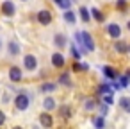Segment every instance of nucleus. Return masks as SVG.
Masks as SVG:
<instances>
[{"instance_id": "obj_17", "label": "nucleus", "mask_w": 130, "mask_h": 129, "mask_svg": "<svg viewBox=\"0 0 130 129\" xmlns=\"http://www.w3.org/2000/svg\"><path fill=\"white\" fill-rule=\"evenodd\" d=\"M43 106H45V109H46V111H50V109H54V108H55V102H54V99H52V97H46V100L43 102Z\"/></svg>"}, {"instance_id": "obj_24", "label": "nucleus", "mask_w": 130, "mask_h": 129, "mask_svg": "<svg viewBox=\"0 0 130 129\" xmlns=\"http://www.w3.org/2000/svg\"><path fill=\"white\" fill-rule=\"evenodd\" d=\"M73 70L78 72V70H87V65H80V63H73Z\"/></svg>"}, {"instance_id": "obj_18", "label": "nucleus", "mask_w": 130, "mask_h": 129, "mask_svg": "<svg viewBox=\"0 0 130 129\" xmlns=\"http://www.w3.org/2000/svg\"><path fill=\"white\" fill-rule=\"evenodd\" d=\"M59 111H61V115H62L64 118H70V116H71V108H70V106H61Z\"/></svg>"}, {"instance_id": "obj_20", "label": "nucleus", "mask_w": 130, "mask_h": 129, "mask_svg": "<svg viewBox=\"0 0 130 129\" xmlns=\"http://www.w3.org/2000/svg\"><path fill=\"white\" fill-rule=\"evenodd\" d=\"M80 18H82L84 22H89V18H91V15H89V11H87L86 7H80Z\"/></svg>"}, {"instance_id": "obj_10", "label": "nucleus", "mask_w": 130, "mask_h": 129, "mask_svg": "<svg viewBox=\"0 0 130 129\" xmlns=\"http://www.w3.org/2000/svg\"><path fill=\"white\" fill-rule=\"evenodd\" d=\"M39 122H41V125L43 127H52V116L48 115V113H45V115H41V118H39Z\"/></svg>"}, {"instance_id": "obj_22", "label": "nucleus", "mask_w": 130, "mask_h": 129, "mask_svg": "<svg viewBox=\"0 0 130 129\" xmlns=\"http://www.w3.org/2000/svg\"><path fill=\"white\" fill-rule=\"evenodd\" d=\"M55 88H57V86H55L54 83H45V84L41 86V90H43V91H54Z\"/></svg>"}, {"instance_id": "obj_19", "label": "nucleus", "mask_w": 130, "mask_h": 129, "mask_svg": "<svg viewBox=\"0 0 130 129\" xmlns=\"http://www.w3.org/2000/svg\"><path fill=\"white\" fill-rule=\"evenodd\" d=\"M55 4H57V6H61L62 9H70L71 0H55Z\"/></svg>"}, {"instance_id": "obj_1", "label": "nucleus", "mask_w": 130, "mask_h": 129, "mask_svg": "<svg viewBox=\"0 0 130 129\" xmlns=\"http://www.w3.org/2000/svg\"><path fill=\"white\" fill-rule=\"evenodd\" d=\"M29 102H30V99H29L27 93H20V95L14 99V104H16V108H18L20 111H25V109L29 108Z\"/></svg>"}, {"instance_id": "obj_15", "label": "nucleus", "mask_w": 130, "mask_h": 129, "mask_svg": "<svg viewBox=\"0 0 130 129\" xmlns=\"http://www.w3.org/2000/svg\"><path fill=\"white\" fill-rule=\"evenodd\" d=\"M54 41H55V45H57V47H64V45H66V38H64L62 34H55Z\"/></svg>"}, {"instance_id": "obj_33", "label": "nucleus", "mask_w": 130, "mask_h": 129, "mask_svg": "<svg viewBox=\"0 0 130 129\" xmlns=\"http://www.w3.org/2000/svg\"><path fill=\"white\" fill-rule=\"evenodd\" d=\"M13 129H22V127H13Z\"/></svg>"}, {"instance_id": "obj_31", "label": "nucleus", "mask_w": 130, "mask_h": 129, "mask_svg": "<svg viewBox=\"0 0 130 129\" xmlns=\"http://www.w3.org/2000/svg\"><path fill=\"white\" fill-rule=\"evenodd\" d=\"M86 108H87V109H93V108H94V102L87 100V102H86Z\"/></svg>"}, {"instance_id": "obj_6", "label": "nucleus", "mask_w": 130, "mask_h": 129, "mask_svg": "<svg viewBox=\"0 0 130 129\" xmlns=\"http://www.w3.org/2000/svg\"><path fill=\"white\" fill-rule=\"evenodd\" d=\"M23 61H25V68H27V70H34V68L38 66L36 57H34V56H30V54H29V56H25V57H23Z\"/></svg>"}, {"instance_id": "obj_34", "label": "nucleus", "mask_w": 130, "mask_h": 129, "mask_svg": "<svg viewBox=\"0 0 130 129\" xmlns=\"http://www.w3.org/2000/svg\"><path fill=\"white\" fill-rule=\"evenodd\" d=\"M128 29H130V22H128Z\"/></svg>"}, {"instance_id": "obj_26", "label": "nucleus", "mask_w": 130, "mask_h": 129, "mask_svg": "<svg viewBox=\"0 0 130 129\" xmlns=\"http://www.w3.org/2000/svg\"><path fill=\"white\" fill-rule=\"evenodd\" d=\"M71 56L75 57V61H78V59H80V52H78V49L71 47Z\"/></svg>"}, {"instance_id": "obj_5", "label": "nucleus", "mask_w": 130, "mask_h": 129, "mask_svg": "<svg viewBox=\"0 0 130 129\" xmlns=\"http://www.w3.org/2000/svg\"><path fill=\"white\" fill-rule=\"evenodd\" d=\"M52 65L57 66V68H62V66H64V56L59 54V52H55V54L52 56Z\"/></svg>"}, {"instance_id": "obj_3", "label": "nucleus", "mask_w": 130, "mask_h": 129, "mask_svg": "<svg viewBox=\"0 0 130 129\" xmlns=\"http://www.w3.org/2000/svg\"><path fill=\"white\" fill-rule=\"evenodd\" d=\"M2 13L6 16H13L14 15V4L11 2V0H4V4H2Z\"/></svg>"}, {"instance_id": "obj_32", "label": "nucleus", "mask_w": 130, "mask_h": 129, "mask_svg": "<svg viewBox=\"0 0 130 129\" xmlns=\"http://www.w3.org/2000/svg\"><path fill=\"white\" fill-rule=\"evenodd\" d=\"M4 122H6V115H4L2 111H0V125H2Z\"/></svg>"}, {"instance_id": "obj_8", "label": "nucleus", "mask_w": 130, "mask_h": 129, "mask_svg": "<svg viewBox=\"0 0 130 129\" xmlns=\"http://www.w3.org/2000/svg\"><path fill=\"white\" fill-rule=\"evenodd\" d=\"M107 32H109V36H112V38H119V34H121V27L116 25V24H110V25L107 27Z\"/></svg>"}, {"instance_id": "obj_27", "label": "nucleus", "mask_w": 130, "mask_h": 129, "mask_svg": "<svg viewBox=\"0 0 130 129\" xmlns=\"http://www.w3.org/2000/svg\"><path fill=\"white\" fill-rule=\"evenodd\" d=\"M118 84H119V88H126L128 86V77H121Z\"/></svg>"}, {"instance_id": "obj_28", "label": "nucleus", "mask_w": 130, "mask_h": 129, "mask_svg": "<svg viewBox=\"0 0 130 129\" xmlns=\"http://www.w3.org/2000/svg\"><path fill=\"white\" fill-rule=\"evenodd\" d=\"M103 100H105V104H107V106H110V104L114 102V99H112V95H110V93H105Z\"/></svg>"}, {"instance_id": "obj_7", "label": "nucleus", "mask_w": 130, "mask_h": 129, "mask_svg": "<svg viewBox=\"0 0 130 129\" xmlns=\"http://www.w3.org/2000/svg\"><path fill=\"white\" fill-rule=\"evenodd\" d=\"M9 79H11L13 83H18V81L22 79V70H20L18 66H13V68L9 70Z\"/></svg>"}, {"instance_id": "obj_25", "label": "nucleus", "mask_w": 130, "mask_h": 129, "mask_svg": "<svg viewBox=\"0 0 130 129\" xmlns=\"http://www.w3.org/2000/svg\"><path fill=\"white\" fill-rule=\"evenodd\" d=\"M100 93H110V84H107V83L102 84L100 86Z\"/></svg>"}, {"instance_id": "obj_23", "label": "nucleus", "mask_w": 130, "mask_h": 129, "mask_svg": "<svg viewBox=\"0 0 130 129\" xmlns=\"http://www.w3.org/2000/svg\"><path fill=\"white\" fill-rule=\"evenodd\" d=\"M91 13H93V16H94V20H98V22H103V15L98 11V9H91Z\"/></svg>"}, {"instance_id": "obj_16", "label": "nucleus", "mask_w": 130, "mask_h": 129, "mask_svg": "<svg viewBox=\"0 0 130 129\" xmlns=\"http://www.w3.org/2000/svg\"><path fill=\"white\" fill-rule=\"evenodd\" d=\"M9 52H11V56H16L20 52V47L16 41H9Z\"/></svg>"}, {"instance_id": "obj_13", "label": "nucleus", "mask_w": 130, "mask_h": 129, "mask_svg": "<svg viewBox=\"0 0 130 129\" xmlns=\"http://www.w3.org/2000/svg\"><path fill=\"white\" fill-rule=\"evenodd\" d=\"M119 106H121L125 111L130 113V99H128V97H121V99H119Z\"/></svg>"}, {"instance_id": "obj_21", "label": "nucleus", "mask_w": 130, "mask_h": 129, "mask_svg": "<svg viewBox=\"0 0 130 129\" xmlns=\"http://www.w3.org/2000/svg\"><path fill=\"white\" fill-rule=\"evenodd\" d=\"M94 127H96V129H103V127H105V120H103V116L94 118Z\"/></svg>"}, {"instance_id": "obj_11", "label": "nucleus", "mask_w": 130, "mask_h": 129, "mask_svg": "<svg viewBox=\"0 0 130 129\" xmlns=\"http://www.w3.org/2000/svg\"><path fill=\"white\" fill-rule=\"evenodd\" d=\"M59 83H61L62 86H71V79H70V74H68V72L61 74V77H59Z\"/></svg>"}, {"instance_id": "obj_2", "label": "nucleus", "mask_w": 130, "mask_h": 129, "mask_svg": "<svg viewBox=\"0 0 130 129\" xmlns=\"http://www.w3.org/2000/svg\"><path fill=\"white\" fill-rule=\"evenodd\" d=\"M80 40H82V47L86 50H94V41L89 32H80Z\"/></svg>"}, {"instance_id": "obj_29", "label": "nucleus", "mask_w": 130, "mask_h": 129, "mask_svg": "<svg viewBox=\"0 0 130 129\" xmlns=\"http://www.w3.org/2000/svg\"><path fill=\"white\" fill-rule=\"evenodd\" d=\"M100 113H102V116H105V115H107V104H105V106H103V104L100 106Z\"/></svg>"}, {"instance_id": "obj_14", "label": "nucleus", "mask_w": 130, "mask_h": 129, "mask_svg": "<svg viewBox=\"0 0 130 129\" xmlns=\"http://www.w3.org/2000/svg\"><path fill=\"white\" fill-rule=\"evenodd\" d=\"M116 50H118L119 54H125V52H128V45H126L125 41H118V43H116Z\"/></svg>"}, {"instance_id": "obj_36", "label": "nucleus", "mask_w": 130, "mask_h": 129, "mask_svg": "<svg viewBox=\"0 0 130 129\" xmlns=\"http://www.w3.org/2000/svg\"><path fill=\"white\" fill-rule=\"evenodd\" d=\"M0 47H2V45H0Z\"/></svg>"}, {"instance_id": "obj_12", "label": "nucleus", "mask_w": 130, "mask_h": 129, "mask_svg": "<svg viewBox=\"0 0 130 129\" xmlns=\"http://www.w3.org/2000/svg\"><path fill=\"white\" fill-rule=\"evenodd\" d=\"M64 20H66L68 24H75V22H77V15L71 13L70 9H66V13H64Z\"/></svg>"}, {"instance_id": "obj_35", "label": "nucleus", "mask_w": 130, "mask_h": 129, "mask_svg": "<svg viewBox=\"0 0 130 129\" xmlns=\"http://www.w3.org/2000/svg\"><path fill=\"white\" fill-rule=\"evenodd\" d=\"M128 52H130V47H128Z\"/></svg>"}, {"instance_id": "obj_30", "label": "nucleus", "mask_w": 130, "mask_h": 129, "mask_svg": "<svg viewBox=\"0 0 130 129\" xmlns=\"http://www.w3.org/2000/svg\"><path fill=\"white\" fill-rule=\"evenodd\" d=\"M118 7L119 9H125L126 7V2H125V0H118Z\"/></svg>"}, {"instance_id": "obj_9", "label": "nucleus", "mask_w": 130, "mask_h": 129, "mask_svg": "<svg viewBox=\"0 0 130 129\" xmlns=\"http://www.w3.org/2000/svg\"><path fill=\"white\" fill-rule=\"evenodd\" d=\"M103 75L109 77V79H118V74L112 66H103Z\"/></svg>"}, {"instance_id": "obj_4", "label": "nucleus", "mask_w": 130, "mask_h": 129, "mask_svg": "<svg viewBox=\"0 0 130 129\" xmlns=\"http://www.w3.org/2000/svg\"><path fill=\"white\" fill-rule=\"evenodd\" d=\"M38 20H39L41 25H48V24L52 22V13H50V11H41V13L38 15Z\"/></svg>"}]
</instances>
